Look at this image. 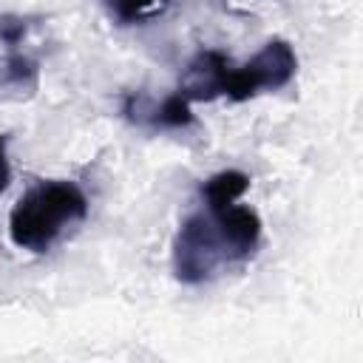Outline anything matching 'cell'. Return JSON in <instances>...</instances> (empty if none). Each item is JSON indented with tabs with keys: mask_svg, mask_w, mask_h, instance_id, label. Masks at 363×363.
Returning <instances> with one entry per match:
<instances>
[{
	"mask_svg": "<svg viewBox=\"0 0 363 363\" xmlns=\"http://www.w3.org/2000/svg\"><path fill=\"white\" fill-rule=\"evenodd\" d=\"M261 218L247 204H204L173 238V272L182 284L213 281L221 269L247 264L261 244Z\"/></svg>",
	"mask_w": 363,
	"mask_h": 363,
	"instance_id": "6da1fadb",
	"label": "cell"
},
{
	"mask_svg": "<svg viewBox=\"0 0 363 363\" xmlns=\"http://www.w3.org/2000/svg\"><path fill=\"white\" fill-rule=\"evenodd\" d=\"M298 71V57L286 40H269L264 48L235 65L227 54L216 48H201L184 68L179 94L190 102H207L216 96H227L233 102L252 99L264 91L284 88Z\"/></svg>",
	"mask_w": 363,
	"mask_h": 363,
	"instance_id": "7a4b0ae2",
	"label": "cell"
},
{
	"mask_svg": "<svg viewBox=\"0 0 363 363\" xmlns=\"http://www.w3.org/2000/svg\"><path fill=\"white\" fill-rule=\"evenodd\" d=\"M88 216V199L79 184L68 179H48L34 184L9 216L11 244L28 252H48L68 230Z\"/></svg>",
	"mask_w": 363,
	"mask_h": 363,
	"instance_id": "3957f363",
	"label": "cell"
},
{
	"mask_svg": "<svg viewBox=\"0 0 363 363\" xmlns=\"http://www.w3.org/2000/svg\"><path fill=\"white\" fill-rule=\"evenodd\" d=\"M37 60L26 54H9L0 65V85H14V88H34L37 85Z\"/></svg>",
	"mask_w": 363,
	"mask_h": 363,
	"instance_id": "8992f818",
	"label": "cell"
},
{
	"mask_svg": "<svg viewBox=\"0 0 363 363\" xmlns=\"http://www.w3.org/2000/svg\"><path fill=\"white\" fill-rule=\"evenodd\" d=\"M111 17H116L122 26H130V23H145L147 17H153L164 0H105Z\"/></svg>",
	"mask_w": 363,
	"mask_h": 363,
	"instance_id": "52a82bcc",
	"label": "cell"
},
{
	"mask_svg": "<svg viewBox=\"0 0 363 363\" xmlns=\"http://www.w3.org/2000/svg\"><path fill=\"white\" fill-rule=\"evenodd\" d=\"M122 113L130 122H136L142 128H153V130H179V128H190L196 122L193 108H190V99H184L179 91L167 94L162 102L150 99L142 91L125 94Z\"/></svg>",
	"mask_w": 363,
	"mask_h": 363,
	"instance_id": "277c9868",
	"label": "cell"
},
{
	"mask_svg": "<svg viewBox=\"0 0 363 363\" xmlns=\"http://www.w3.org/2000/svg\"><path fill=\"white\" fill-rule=\"evenodd\" d=\"M9 176H11V170H9V159H6V150H3V145H0V193H3L6 184H9Z\"/></svg>",
	"mask_w": 363,
	"mask_h": 363,
	"instance_id": "9c48e42d",
	"label": "cell"
},
{
	"mask_svg": "<svg viewBox=\"0 0 363 363\" xmlns=\"http://www.w3.org/2000/svg\"><path fill=\"white\" fill-rule=\"evenodd\" d=\"M250 187V176L241 170H218L207 182H201V201L204 204H233L241 201V196Z\"/></svg>",
	"mask_w": 363,
	"mask_h": 363,
	"instance_id": "5b68a950",
	"label": "cell"
},
{
	"mask_svg": "<svg viewBox=\"0 0 363 363\" xmlns=\"http://www.w3.org/2000/svg\"><path fill=\"white\" fill-rule=\"evenodd\" d=\"M28 31V20L17 17V14H3L0 17V40L6 45H17Z\"/></svg>",
	"mask_w": 363,
	"mask_h": 363,
	"instance_id": "ba28073f",
	"label": "cell"
}]
</instances>
